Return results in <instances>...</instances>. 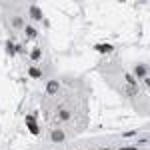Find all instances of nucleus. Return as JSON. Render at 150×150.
Segmentation results:
<instances>
[{
    "label": "nucleus",
    "mask_w": 150,
    "mask_h": 150,
    "mask_svg": "<svg viewBox=\"0 0 150 150\" xmlns=\"http://www.w3.org/2000/svg\"><path fill=\"white\" fill-rule=\"evenodd\" d=\"M26 122H28L30 132H32V134H38V126H36V120H34V118H32V116H28V118H26Z\"/></svg>",
    "instance_id": "1"
},
{
    "label": "nucleus",
    "mask_w": 150,
    "mask_h": 150,
    "mask_svg": "<svg viewBox=\"0 0 150 150\" xmlns=\"http://www.w3.org/2000/svg\"><path fill=\"white\" fill-rule=\"evenodd\" d=\"M30 16H32V18H36V20H40V18H42V12L32 6V8H30Z\"/></svg>",
    "instance_id": "2"
},
{
    "label": "nucleus",
    "mask_w": 150,
    "mask_h": 150,
    "mask_svg": "<svg viewBox=\"0 0 150 150\" xmlns=\"http://www.w3.org/2000/svg\"><path fill=\"white\" fill-rule=\"evenodd\" d=\"M58 86H60V84H58L56 80H52L50 84H48V92H50V94H52V92H56V90H58Z\"/></svg>",
    "instance_id": "3"
},
{
    "label": "nucleus",
    "mask_w": 150,
    "mask_h": 150,
    "mask_svg": "<svg viewBox=\"0 0 150 150\" xmlns=\"http://www.w3.org/2000/svg\"><path fill=\"white\" fill-rule=\"evenodd\" d=\"M62 138H64V134H62L60 130H56V132L52 134V140H54V142H60V140H62Z\"/></svg>",
    "instance_id": "4"
},
{
    "label": "nucleus",
    "mask_w": 150,
    "mask_h": 150,
    "mask_svg": "<svg viewBox=\"0 0 150 150\" xmlns=\"http://www.w3.org/2000/svg\"><path fill=\"white\" fill-rule=\"evenodd\" d=\"M96 50H100V52H112V46H108V44H100V46H96Z\"/></svg>",
    "instance_id": "5"
},
{
    "label": "nucleus",
    "mask_w": 150,
    "mask_h": 150,
    "mask_svg": "<svg viewBox=\"0 0 150 150\" xmlns=\"http://www.w3.org/2000/svg\"><path fill=\"white\" fill-rule=\"evenodd\" d=\"M136 74H138V76H146V66H138V68H136Z\"/></svg>",
    "instance_id": "6"
},
{
    "label": "nucleus",
    "mask_w": 150,
    "mask_h": 150,
    "mask_svg": "<svg viewBox=\"0 0 150 150\" xmlns=\"http://www.w3.org/2000/svg\"><path fill=\"white\" fill-rule=\"evenodd\" d=\"M30 76L38 78V76H40V70H38V68H30Z\"/></svg>",
    "instance_id": "7"
},
{
    "label": "nucleus",
    "mask_w": 150,
    "mask_h": 150,
    "mask_svg": "<svg viewBox=\"0 0 150 150\" xmlns=\"http://www.w3.org/2000/svg\"><path fill=\"white\" fill-rule=\"evenodd\" d=\"M26 34L28 36H36V30L32 28V26H28V28H26Z\"/></svg>",
    "instance_id": "8"
},
{
    "label": "nucleus",
    "mask_w": 150,
    "mask_h": 150,
    "mask_svg": "<svg viewBox=\"0 0 150 150\" xmlns=\"http://www.w3.org/2000/svg\"><path fill=\"white\" fill-rule=\"evenodd\" d=\"M32 58H34V60H36V58H40V50H34V52H32Z\"/></svg>",
    "instance_id": "9"
},
{
    "label": "nucleus",
    "mask_w": 150,
    "mask_h": 150,
    "mask_svg": "<svg viewBox=\"0 0 150 150\" xmlns=\"http://www.w3.org/2000/svg\"><path fill=\"white\" fill-rule=\"evenodd\" d=\"M120 150H136V148H120Z\"/></svg>",
    "instance_id": "10"
},
{
    "label": "nucleus",
    "mask_w": 150,
    "mask_h": 150,
    "mask_svg": "<svg viewBox=\"0 0 150 150\" xmlns=\"http://www.w3.org/2000/svg\"><path fill=\"white\" fill-rule=\"evenodd\" d=\"M100 150H106V148H100Z\"/></svg>",
    "instance_id": "11"
}]
</instances>
